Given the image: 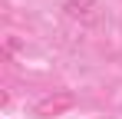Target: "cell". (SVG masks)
Returning a JSON list of instances; mask_svg holds the SVG:
<instances>
[{
    "label": "cell",
    "mask_w": 122,
    "mask_h": 119,
    "mask_svg": "<svg viewBox=\"0 0 122 119\" xmlns=\"http://www.w3.org/2000/svg\"><path fill=\"white\" fill-rule=\"evenodd\" d=\"M73 106H76V96H73V93H53V96L40 99V103L33 106V113L40 119H50V116H60L66 109H73Z\"/></svg>",
    "instance_id": "cell-1"
},
{
    "label": "cell",
    "mask_w": 122,
    "mask_h": 119,
    "mask_svg": "<svg viewBox=\"0 0 122 119\" xmlns=\"http://www.w3.org/2000/svg\"><path fill=\"white\" fill-rule=\"evenodd\" d=\"M92 7H96V0H66V10L69 13H86Z\"/></svg>",
    "instance_id": "cell-2"
}]
</instances>
